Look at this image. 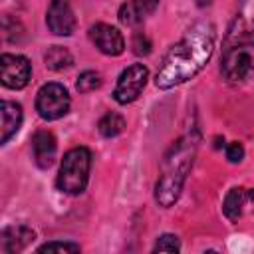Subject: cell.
I'll use <instances>...</instances> for the list:
<instances>
[{
    "mask_svg": "<svg viewBox=\"0 0 254 254\" xmlns=\"http://www.w3.org/2000/svg\"><path fill=\"white\" fill-rule=\"evenodd\" d=\"M143 18H145V14L137 8V4L133 0L121 4V8H119V20L125 26H139V24H143Z\"/></svg>",
    "mask_w": 254,
    "mask_h": 254,
    "instance_id": "obj_17",
    "label": "cell"
},
{
    "mask_svg": "<svg viewBox=\"0 0 254 254\" xmlns=\"http://www.w3.org/2000/svg\"><path fill=\"white\" fill-rule=\"evenodd\" d=\"M36 238L34 230L24 226V224H14V226H6L0 234V250L2 254H14L24 250L28 244H32Z\"/></svg>",
    "mask_w": 254,
    "mask_h": 254,
    "instance_id": "obj_12",
    "label": "cell"
},
{
    "mask_svg": "<svg viewBox=\"0 0 254 254\" xmlns=\"http://www.w3.org/2000/svg\"><path fill=\"white\" fill-rule=\"evenodd\" d=\"M32 153H34V161L40 169H50L56 161V153H58V143L52 131L40 129L34 133L32 137Z\"/></svg>",
    "mask_w": 254,
    "mask_h": 254,
    "instance_id": "obj_11",
    "label": "cell"
},
{
    "mask_svg": "<svg viewBox=\"0 0 254 254\" xmlns=\"http://www.w3.org/2000/svg\"><path fill=\"white\" fill-rule=\"evenodd\" d=\"M214 50V28L212 24H194L165 56L155 85L159 89H171L192 79L210 60Z\"/></svg>",
    "mask_w": 254,
    "mask_h": 254,
    "instance_id": "obj_1",
    "label": "cell"
},
{
    "mask_svg": "<svg viewBox=\"0 0 254 254\" xmlns=\"http://www.w3.org/2000/svg\"><path fill=\"white\" fill-rule=\"evenodd\" d=\"M238 42H248L254 44V0H244L228 28L226 44H238Z\"/></svg>",
    "mask_w": 254,
    "mask_h": 254,
    "instance_id": "obj_8",
    "label": "cell"
},
{
    "mask_svg": "<svg viewBox=\"0 0 254 254\" xmlns=\"http://www.w3.org/2000/svg\"><path fill=\"white\" fill-rule=\"evenodd\" d=\"M69 105H71V99L67 89L56 81L42 85L36 95V111L46 121H56L64 117L69 111Z\"/></svg>",
    "mask_w": 254,
    "mask_h": 254,
    "instance_id": "obj_5",
    "label": "cell"
},
{
    "mask_svg": "<svg viewBox=\"0 0 254 254\" xmlns=\"http://www.w3.org/2000/svg\"><path fill=\"white\" fill-rule=\"evenodd\" d=\"M0 77L2 85L8 89H22L32 77V65L28 58L20 54H2L0 58Z\"/></svg>",
    "mask_w": 254,
    "mask_h": 254,
    "instance_id": "obj_7",
    "label": "cell"
},
{
    "mask_svg": "<svg viewBox=\"0 0 254 254\" xmlns=\"http://www.w3.org/2000/svg\"><path fill=\"white\" fill-rule=\"evenodd\" d=\"M192 153H194V147L189 145L185 139H181L165 157L163 175L155 185V200L163 208H169L173 202H177L192 163Z\"/></svg>",
    "mask_w": 254,
    "mask_h": 254,
    "instance_id": "obj_2",
    "label": "cell"
},
{
    "mask_svg": "<svg viewBox=\"0 0 254 254\" xmlns=\"http://www.w3.org/2000/svg\"><path fill=\"white\" fill-rule=\"evenodd\" d=\"M0 115H2V137H0V143L6 145L18 133V129L22 125V119H24V113H22L20 103L4 99L0 103Z\"/></svg>",
    "mask_w": 254,
    "mask_h": 254,
    "instance_id": "obj_13",
    "label": "cell"
},
{
    "mask_svg": "<svg viewBox=\"0 0 254 254\" xmlns=\"http://www.w3.org/2000/svg\"><path fill=\"white\" fill-rule=\"evenodd\" d=\"M250 198H254V192H248V189H242V187L230 189L228 194L224 196V202H222V210H224L226 218L228 220H238Z\"/></svg>",
    "mask_w": 254,
    "mask_h": 254,
    "instance_id": "obj_14",
    "label": "cell"
},
{
    "mask_svg": "<svg viewBox=\"0 0 254 254\" xmlns=\"http://www.w3.org/2000/svg\"><path fill=\"white\" fill-rule=\"evenodd\" d=\"M99 85H101V75L97 71H93V69H87V71L79 73L77 83H75V87H77L79 93H89V91L97 89Z\"/></svg>",
    "mask_w": 254,
    "mask_h": 254,
    "instance_id": "obj_18",
    "label": "cell"
},
{
    "mask_svg": "<svg viewBox=\"0 0 254 254\" xmlns=\"http://www.w3.org/2000/svg\"><path fill=\"white\" fill-rule=\"evenodd\" d=\"M97 129L103 137H115L125 129V119H123V115H119L115 111H109L99 119Z\"/></svg>",
    "mask_w": 254,
    "mask_h": 254,
    "instance_id": "obj_16",
    "label": "cell"
},
{
    "mask_svg": "<svg viewBox=\"0 0 254 254\" xmlns=\"http://www.w3.org/2000/svg\"><path fill=\"white\" fill-rule=\"evenodd\" d=\"M133 52L137 56H147L151 52V42H149V38L145 34H135V38H133Z\"/></svg>",
    "mask_w": 254,
    "mask_h": 254,
    "instance_id": "obj_21",
    "label": "cell"
},
{
    "mask_svg": "<svg viewBox=\"0 0 254 254\" xmlns=\"http://www.w3.org/2000/svg\"><path fill=\"white\" fill-rule=\"evenodd\" d=\"M147 77H149V69L143 65V64H133L129 67H125L115 83V89H113V97L119 105H127V103H133L145 83H147Z\"/></svg>",
    "mask_w": 254,
    "mask_h": 254,
    "instance_id": "obj_6",
    "label": "cell"
},
{
    "mask_svg": "<svg viewBox=\"0 0 254 254\" xmlns=\"http://www.w3.org/2000/svg\"><path fill=\"white\" fill-rule=\"evenodd\" d=\"M79 244L75 242H46L38 248V252H79Z\"/></svg>",
    "mask_w": 254,
    "mask_h": 254,
    "instance_id": "obj_20",
    "label": "cell"
},
{
    "mask_svg": "<svg viewBox=\"0 0 254 254\" xmlns=\"http://www.w3.org/2000/svg\"><path fill=\"white\" fill-rule=\"evenodd\" d=\"M220 71L226 81L240 83L254 73V44H226L220 60Z\"/></svg>",
    "mask_w": 254,
    "mask_h": 254,
    "instance_id": "obj_4",
    "label": "cell"
},
{
    "mask_svg": "<svg viewBox=\"0 0 254 254\" xmlns=\"http://www.w3.org/2000/svg\"><path fill=\"white\" fill-rule=\"evenodd\" d=\"M91 169V153L87 147H73L69 149L60 165L58 173V189L65 194H81L89 181Z\"/></svg>",
    "mask_w": 254,
    "mask_h": 254,
    "instance_id": "obj_3",
    "label": "cell"
},
{
    "mask_svg": "<svg viewBox=\"0 0 254 254\" xmlns=\"http://www.w3.org/2000/svg\"><path fill=\"white\" fill-rule=\"evenodd\" d=\"M89 38L91 42L95 44V48L105 54V56H119L123 50H125V40H123V34L109 26V24H95L89 28Z\"/></svg>",
    "mask_w": 254,
    "mask_h": 254,
    "instance_id": "obj_10",
    "label": "cell"
},
{
    "mask_svg": "<svg viewBox=\"0 0 254 254\" xmlns=\"http://www.w3.org/2000/svg\"><path fill=\"white\" fill-rule=\"evenodd\" d=\"M208 4H212V0H196V6H200V8H204Z\"/></svg>",
    "mask_w": 254,
    "mask_h": 254,
    "instance_id": "obj_24",
    "label": "cell"
},
{
    "mask_svg": "<svg viewBox=\"0 0 254 254\" xmlns=\"http://www.w3.org/2000/svg\"><path fill=\"white\" fill-rule=\"evenodd\" d=\"M155 252H179L181 250V242L175 234H163L157 238L155 242Z\"/></svg>",
    "mask_w": 254,
    "mask_h": 254,
    "instance_id": "obj_19",
    "label": "cell"
},
{
    "mask_svg": "<svg viewBox=\"0 0 254 254\" xmlns=\"http://www.w3.org/2000/svg\"><path fill=\"white\" fill-rule=\"evenodd\" d=\"M46 24L52 34L56 36H71L75 30V16L67 0H52L48 14H46Z\"/></svg>",
    "mask_w": 254,
    "mask_h": 254,
    "instance_id": "obj_9",
    "label": "cell"
},
{
    "mask_svg": "<svg viewBox=\"0 0 254 254\" xmlns=\"http://www.w3.org/2000/svg\"><path fill=\"white\" fill-rule=\"evenodd\" d=\"M135 4H137V8L147 16V14H151L155 8H157V4H159V0H133Z\"/></svg>",
    "mask_w": 254,
    "mask_h": 254,
    "instance_id": "obj_23",
    "label": "cell"
},
{
    "mask_svg": "<svg viewBox=\"0 0 254 254\" xmlns=\"http://www.w3.org/2000/svg\"><path fill=\"white\" fill-rule=\"evenodd\" d=\"M242 157H244V147H242L238 141H234V143H230V145L226 147V159H228L230 163H240Z\"/></svg>",
    "mask_w": 254,
    "mask_h": 254,
    "instance_id": "obj_22",
    "label": "cell"
},
{
    "mask_svg": "<svg viewBox=\"0 0 254 254\" xmlns=\"http://www.w3.org/2000/svg\"><path fill=\"white\" fill-rule=\"evenodd\" d=\"M44 62H46V67L52 69V71H60V69H65L73 64V58L69 54L67 48L64 46H52L46 50L44 54Z\"/></svg>",
    "mask_w": 254,
    "mask_h": 254,
    "instance_id": "obj_15",
    "label": "cell"
}]
</instances>
